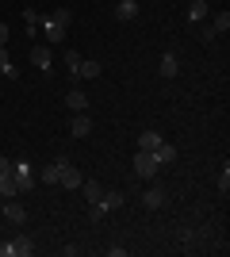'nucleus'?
Returning a JSON list of instances; mask_svg holds the SVG:
<instances>
[{
    "label": "nucleus",
    "mask_w": 230,
    "mask_h": 257,
    "mask_svg": "<svg viewBox=\"0 0 230 257\" xmlns=\"http://www.w3.org/2000/svg\"><path fill=\"white\" fill-rule=\"evenodd\" d=\"M12 181H16V188H20V192H31V188H35V169H31V161H12Z\"/></svg>",
    "instance_id": "nucleus-1"
},
{
    "label": "nucleus",
    "mask_w": 230,
    "mask_h": 257,
    "mask_svg": "<svg viewBox=\"0 0 230 257\" xmlns=\"http://www.w3.org/2000/svg\"><path fill=\"white\" fill-rule=\"evenodd\" d=\"M157 169H161V165H157V158H153V154H146V150H138V154H134V173H138L142 181H150V177H153Z\"/></svg>",
    "instance_id": "nucleus-2"
},
{
    "label": "nucleus",
    "mask_w": 230,
    "mask_h": 257,
    "mask_svg": "<svg viewBox=\"0 0 230 257\" xmlns=\"http://www.w3.org/2000/svg\"><path fill=\"white\" fill-rule=\"evenodd\" d=\"M43 31H46V43L54 46V43H66L69 27H66V23H58V20H50V16H43Z\"/></svg>",
    "instance_id": "nucleus-3"
},
{
    "label": "nucleus",
    "mask_w": 230,
    "mask_h": 257,
    "mask_svg": "<svg viewBox=\"0 0 230 257\" xmlns=\"http://www.w3.org/2000/svg\"><path fill=\"white\" fill-rule=\"evenodd\" d=\"M50 62H54L50 43H35V46H31V65H35V69H50Z\"/></svg>",
    "instance_id": "nucleus-4"
},
{
    "label": "nucleus",
    "mask_w": 230,
    "mask_h": 257,
    "mask_svg": "<svg viewBox=\"0 0 230 257\" xmlns=\"http://www.w3.org/2000/svg\"><path fill=\"white\" fill-rule=\"evenodd\" d=\"M81 181H85V177H81V169H77V165H69V161H62L58 184H62V188H81Z\"/></svg>",
    "instance_id": "nucleus-5"
},
{
    "label": "nucleus",
    "mask_w": 230,
    "mask_h": 257,
    "mask_svg": "<svg viewBox=\"0 0 230 257\" xmlns=\"http://www.w3.org/2000/svg\"><path fill=\"white\" fill-rule=\"evenodd\" d=\"M0 215H4L8 223H16V226H23V223H27V211H23V204H16V196H12V200H4Z\"/></svg>",
    "instance_id": "nucleus-6"
},
{
    "label": "nucleus",
    "mask_w": 230,
    "mask_h": 257,
    "mask_svg": "<svg viewBox=\"0 0 230 257\" xmlns=\"http://www.w3.org/2000/svg\"><path fill=\"white\" fill-rule=\"evenodd\" d=\"M165 204H169V192H165V188H146V196H142L146 211H157V207H165Z\"/></svg>",
    "instance_id": "nucleus-7"
},
{
    "label": "nucleus",
    "mask_w": 230,
    "mask_h": 257,
    "mask_svg": "<svg viewBox=\"0 0 230 257\" xmlns=\"http://www.w3.org/2000/svg\"><path fill=\"white\" fill-rule=\"evenodd\" d=\"M123 204H127V196H123V192H115V188H104V196H100V204H96V207H104V211H119Z\"/></svg>",
    "instance_id": "nucleus-8"
},
{
    "label": "nucleus",
    "mask_w": 230,
    "mask_h": 257,
    "mask_svg": "<svg viewBox=\"0 0 230 257\" xmlns=\"http://www.w3.org/2000/svg\"><path fill=\"white\" fill-rule=\"evenodd\" d=\"M88 131H92V119H88L85 111H77V115H73V123H69V135H73V139H85Z\"/></svg>",
    "instance_id": "nucleus-9"
},
{
    "label": "nucleus",
    "mask_w": 230,
    "mask_h": 257,
    "mask_svg": "<svg viewBox=\"0 0 230 257\" xmlns=\"http://www.w3.org/2000/svg\"><path fill=\"white\" fill-rule=\"evenodd\" d=\"M100 69H104L100 62H88V58H81V65H77V73H73V77H81V81H96Z\"/></svg>",
    "instance_id": "nucleus-10"
},
{
    "label": "nucleus",
    "mask_w": 230,
    "mask_h": 257,
    "mask_svg": "<svg viewBox=\"0 0 230 257\" xmlns=\"http://www.w3.org/2000/svg\"><path fill=\"white\" fill-rule=\"evenodd\" d=\"M161 135H157V131H142V135H138V150H146V154H153L157 150V146H161Z\"/></svg>",
    "instance_id": "nucleus-11"
},
{
    "label": "nucleus",
    "mask_w": 230,
    "mask_h": 257,
    "mask_svg": "<svg viewBox=\"0 0 230 257\" xmlns=\"http://www.w3.org/2000/svg\"><path fill=\"white\" fill-rule=\"evenodd\" d=\"M66 104H69V111H88V96L81 92V88H69V92H66Z\"/></svg>",
    "instance_id": "nucleus-12"
},
{
    "label": "nucleus",
    "mask_w": 230,
    "mask_h": 257,
    "mask_svg": "<svg viewBox=\"0 0 230 257\" xmlns=\"http://www.w3.org/2000/svg\"><path fill=\"white\" fill-rule=\"evenodd\" d=\"M207 16H211L207 0H192V4H188V20H192V23H203Z\"/></svg>",
    "instance_id": "nucleus-13"
},
{
    "label": "nucleus",
    "mask_w": 230,
    "mask_h": 257,
    "mask_svg": "<svg viewBox=\"0 0 230 257\" xmlns=\"http://www.w3.org/2000/svg\"><path fill=\"white\" fill-rule=\"evenodd\" d=\"M153 158H157V165H173L176 161V146L173 142H161V146L153 150Z\"/></svg>",
    "instance_id": "nucleus-14"
},
{
    "label": "nucleus",
    "mask_w": 230,
    "mask_h": 257,
    "mask_svg": "<svg viewBox=\"0 0 230 257\" xmlns=\"http://www.w3.org/2000/svg\"><path fill=\"white\" fill-rule=\"evenodd\" d=\"M81 192H85L88 204H100V196H104V184H100V181H81Z\"/></svg>",
    "instance_id": "nucleus-15"
},
{
    "label": "nucleus",
    "mask_w": 230,
    "mask_h": 257,
    "mask_svg": "<svg viewBox=\"0 0 230 257\" xmlns=\"http://www.w3.org/2000/svg\"><path fill=\"white\" fill-rule=\"evenodd\" d=\"M138 16V0H119V8H115V20H134Z\"/></svg>",
    "instance_id": "nucleus-16"
},
{
    "label": "nucleus",
    "mask_w": 230,
    "mask_h": 257,
    "mask_svg": "<svg viewBox=\"0 0 230 257\" xmlns=\"http://www.w3.org/2000/svg\"><path fill=\"white\" fill-rule=\"evenodd\" d=\"M16 73H20V69L12 65V58H8V46H0V77H8V81H12Z\"/></svg>",
    "instance_id": "nucleus-17"
},
{
    "label": "nucleus",
    "mask_w": 230,
    "mask_h": 257,
    "mask_svg": "<svg viewBox=\"0 0 230 257\" xmlns=\"http://www.w3.org/2000/svg\"><path fill=\"white\" fill-rule=\"evenodd\" d=\"M12 196H20V188L12 181V173H4V177H0V200H12Z\"/></svg>",
    "instance_id": "nucleus-18"
},
{
    "label": "nucleus",
    "mask_w": 230,
    "mask_h": 257,
    "mask_svg": "<svg viewBox=\"0 0 230 257\" xmlns=\"http://www.w3.org/2000/svg\"><path fill=\"white\" fill-rule=\"evenodd\" d=\"M58 173H62V161H50V165L39 173V181L43 184H58Z\"/></svg>",
    "instance_id": "nucleus-19"
},
{
    "label": "nucleus",
    "mask_w": 230,
    "mask_h": 257,
    "mask_svg": "<svg viewBox=\"0 0 230 257\" xmlns=\"http://www.w3.org/2000/svg\"><path fill=\"white\" fill-rule=\"evenodd\" d=\"M12 242H16V257H31L35 253V242L27 234H20V238H12Z\"/></svg>",
    "instance_id": "nucleus-20"
},
{
    "label": "nucleus",
    "mask_w": 230,
    "mask_h": 257,
    "mask_svg": "<svg viewBox=\"0 0 230 257\" xmlns=\"http://www.w3.org/2000/svg\"><path fill=\"white\" fill-rule=\"evenodd\" d=\"M180 62H176V54H161V77H176Z\"/></svg>",
    "instance_id": "nucleus-21"
},
{
    "label": "nucleus",
    "mask_w": 230,
    "mask_h": 257,
    "mask_svg": "<svg viewBox=\"0 0 230 257\" xmlns=\"http://www.w3.org/2000/svg\"><path fill=\"white\" fill-rule=\"evenodd\" d=\"M23 23H27V31L35 35V27H43V16H39L35 8H23Z\"/></svg>",
    "instance_id": "nucleus-22"
},
{
    "label": "nucleus",
    "mask_w": 230,
    "mask_h": 257,
    "mask_svg": "<svg viewBox=\"0 0 230 257\" xmlns=\"http://www.w3.org/2000/svg\"><path fill=\"white\" fill-rule=\"evenodd\" d=\"M226 27H230V12H219V16L211 20V31L219 35V31H226Z\"/></svg>",
    "instance_id": "nucleus-23"
},
{
    "label": "nucleus",
    "mask_w": 230,
    "mask_h": 257,
    "mask_svg": "<svg viewBox=\"0 0 230 257\" xmlns=\"http://www.w3.org/2000/svg\"><path fill=\"white\" fill-rule=\"evenodd\" d=\"M50 20H58V23H66V27H69L73 16H69V8H54V12H50Z\"/></svg>",
    "instance_id": "nucleus-24"
},
{
    "label": "nucleus",
    "mask_w": 230,
    "mask_h": 257,
    "mask_svg": "<svg viewBox=\"0 0 230 257\" xmlns=\"http://www.w3.org/2000/svg\"><path fill=\"white\" fill-rule=\"evenodd\" d=\"M66 65H69V73H77V65H81V54H77V50H66Z\"/></svg>",
    "instance_id": "nucleus-25"
},
{
    "label": "nucleus",
    "mask_w": 230,
    "mask_h": 257,
    "mask_svg": "<svg viewBox=\"0 0 230 257\" xmlns=\"http://www.w3.org/2000/svg\"><path fill=\"white\" fill-rule=\"evenodd\" d=\"M219 192L222 196L230 192V169H226V165H222V173H219Z\"/></svg>",
    "instance_id": "nucleus-26"
},
{
    "label": "nucleus",
    "mask_w": 230,
    "mask_h": 257,
    "mask_svg": "<svg viewBox=\"0 0 230 257\" xmlns=\"http://www.w3.org/2000/svg\"><path fill=\"white\" fill-rule=\"evenodd\" d=\"M0 257H16V242H12V238H8V242H0Z\"/></svg>",
    "instance_id": "nucleus-27"
},
{
    "label": "nucleus",
    "mask_w": 230,
    "mask_h": 257,
    "mask_svg": "<svg viewBox=\"0 0 230 257\" xmlns=\"http://www.w3.org/2000/svg\"><path fill=\"white\" fill-rule=\"evenodd\" d=\"M0 46H8V23H0Z\"/></svg>",
    "instance_id": "nucleus-28"
},
{
    "label": "nucleus",
    "mask_w": 230,
    "mask_h": 257,
    "mask_svg": "<svg viewBox=\"0 0 230 257\" xmlns=\"http://www.w3.org/2000/svg\"><path fill=\"white\" fill-rule=\"evenodd\" d=\"M4 173H12V161L8 158H0V177H4Z\"/></svg>",
    "instance_id": "nucleus-29"
}]
</instances>
